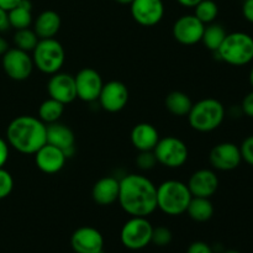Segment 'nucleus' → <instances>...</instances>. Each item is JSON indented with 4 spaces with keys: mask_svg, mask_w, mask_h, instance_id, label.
Returning a JSON list of instances; mask_svg holds the SVG:
<instances>
[{
    "mask_svg": "<svg viewBox=\"0 0 253 253\" xmlns=\"http://www.w3.org/2000/svg\"><path fill=\"white\" fill-rule=\"evenodd\" d=\"M119 204L130 216L147 217L157 209V187L141 174H127L120 179Z\"/></svg>",
    "mask_w": 253,
    "mask_h": 253,
    "instance_id": "obj_1",
    "label": "nucleus"
},
{
    "mask_svg": "<svg viewBox=\"0 0 253 253\" xmlns=\"http://www.w3.org/2000/svg\"><path fill=\"white\" fill-rule=\"evenodd\" d=\"M6 140L17 152L35 155L47 143V125L35 116H17L7 126Z\"/></svg>",
    "mask_w": 253,
    "mask_h": 253,
    "instance_id": "obj_2",
    "label": "nucleus"
},
{
    "mask_svg": "<svg viewBox=\"0 0 253 253\" xmlns=\"http://www.w3.org/2000/svg\"><path fill=\"white\" fill-rule=\"evenodd\" d=\"M193 195L185 183L169 179L157 187V209L169 216H179L187 211Z\"/></svg>",
    "mask_w": 253,
    "mask_h": 253,
    "instance_id": "obj_3",
    "label": "nucleus"
},
{
    "mask_svg": "<svg viewBox=\"0 0 253 253\" xmlns=\"http://www.w3.org/2000/svg\"><path fill=\"white\" fill-rule=\"evenodd\" d=\"M225 106L214 98H205L193 104L188 121L190 127L199 132H211L221 126L225 120Z\"/></svg>",
    "mask_w": 253,
    "mask_h": 253,
    "instance_id": "obj_4",
    "label": "nucleus"
},
{
    "mask_svg": "<svg viewBox=\"0 0 253 253\" xmlns=\"http://www.w3.org/2000/svg\"><path fill=\"white\" fill-rule=\"evenodd\" d=\"M215 53L230 66H246L253 61V37L246 32L227 34Z\"/></svg>",
    "mask_w": 253,
    "mask_h": 253,
    "instance_id": "obj_5",
    "label": "nucleus"
},
{
    "mask_svg": "<svg viewBox=\"0 0 253 253\" xmlns=\"http://www.w3.org/2000/svg\"><path fill=\"white\" fill-rule=\"evenodd\" d=\"M35 67L44 74L58 73L66 61L63 46L56 39H41L32 51Z\"/></svg>",
    "mask_w": 253,
    "mask_h": 253,
    "instance_id": "obj_6",
    "label": "nucleus"
},
{
    "mask_svg": "<svg viewBox=\"0 0 253 253\" xmlns=\"http://www.w3.org/2000/svg\"><path fill=\"white\" fill-rule=\"evenodd\" d=\"M152 231L153 226L147 217L131 216V219L127 220L121 229V244L132 251L142 250L151 244Z\"/></svg>",
    "mask_w": 253,
    "mask_h": 253,
    "instance_id": "obj_7",
    "label": "nucleus"
},
{
    "mask_svg": "<svg viewBox=\"0 0 253 253\" xmlns=\"http://www.w3.org/2000/svg\"><path fill=\"white\" fill-rule=\"evenodd\" d=\"M153 153L157 163L167 168H180L187 163L189 157L188 146L184 141L174 136H166L160 138Z\"/></svg>",
    "mask_w": 253,
    "mask_h": 253,
    "instance_id": "obj_8",
    "label": "nucleus"
},
{
    "mask_svg": "<svg viewBox=\"0 0 253 253\" xmlns=\"http://www.w3.org/2000/svg\"><path fill=\"white\" fill-rule=\"evenodd\" d=\"M2 69L10 79L16 82L26 81L32 73L35 64L30 52L14 47L2 54Z\"/></svg>",
    "mask_w": 253,
    "mask_h": 253,
    "instance_id": "obj_9",
    "label": "nucleus"
},
{
    "mask_svg": "<svg viewBox=\"0 0 253 253\" xmlns=\"http://www.w3.org/2000/svg\"><path fill=\"white\" fill-rule=\"evenodd\" d=\"M130 11L138 25L152 27L160 24L165 16V4L162 0H133L130 4Z\"/></svg>",
    "mask_w": 253,
    "mask_h": 253,
    "instance_id": "obj_10",
    "label": "nucleus"
},
{
    "mask_svg": "<svg viewBox=\"0 0 253 253\" xmlns=\"http://www.w3.org/2000/svg\"><path fill=\"white\" fill-rule=\"evenodd\" d=\"M209 162L214 169L222 172L236 169L242 162L240 146L232 142L217 143L210 151Z\"/></svg>",
    "mask_w": 253,
    "mask_h": 253,
    "instance_id": "obj_11",
    "label": "nucleus"
},
{
    "mask_svg": "<svg viewBox=\"0 0 253 253\" xmlns=\"http://www.w3.org/2000/svg\"><path fill=\"white\" fill-rule=\"evenodd\" d=\"M205 25L193 15H183L173 25V37L185 46H193L202 42Z\"/></svg>",
    "mask_w": 253,
    "mask_h": 253,
    "instance_id": "obj_12",
    "label": "nucleus"
},
{
    "mask_svg": "<svg viewBox=\"0 0 253 253\" xmlns=\"http://www.w3.org/2000/svg\"><path fill=\"white\" fill-rule=\"evenodd\" d=\"M77 88V98L85 103H91L99 99L104 85L100 74L93 68H83L74 76Z\"/></svg>",
    "mask_w": 253,
    "mask_h": 253,
    "instance_id": "obj_13",
    "label": "nucleus"
},
{
    "mask_svg": "<svg viewBox=\"0 0 253 253\" xmlns=\"http://www.w3.org/2000/svg\"><path fill=\"white\" fill-rule=\"evenodd\" d=\"M128 98V89L123 82L110 81L103 85L98 100L108 113H119L127 105Z\"/></svg>",
    "mask_w": 253,
    "mask_h": 253,
    "instance_id": "obj_14",
    "label": "nucleus"
},
{
    "mask_svg": "<svg viewBox=\"0 0 253 253\" xmlns=\"http://www.w3.org/2000/svg\"><path fill=\"white\" fill-rule=\"evenodd\" d=\"M104 237L99 230L83 226L72 234L71 246L76 253H104Z\"/></svg>",
    "mask_w": 253,
    "mask_h": 253,
    "instance_id": "obj_15",
    "label": "nucleus"
},
{
    "mask_svg": "<svg viewBox=\"0 0 253 253\" xmlns=\"http://www.w3.org/2000/svg\"><path fill=\"white\" fill-rule=\"evenodd\" d=\"M47 91L49 98L59 103L71 104L77 99V88L74 77L68 73H54L47 83Z\"/></svg>",
    "mask_w": 253,
    "mask_h": 253,
    "instance_id": "obj_16",
    "label": "nucleus"
},
{
    "mask_svg": "<svg viewBox=\"0 0 253 253\" xmlns=\"http://www.w3.org/2000/svg\"><path fill=\"white\" fill-rule=\"evenodd\" d=\"M68 160L64 152L54 146L46 143L35 153V162L37 168L46 174H54L63 169Z\"/></svg>",
    "mask_w": 253,
    "mask_h": 253,
    "instance_id": "obj_17",
    "label": "nucleus"
},
{
    "mask_svg": "<svg viewBox=\"0 0 253 253\" xmlns=\"http://www.w3.org/2000/svg\"><path fill=\"white\" fill-rule=\"evenodd\" d=\"M193 197L211 198L219 189V178L212 169H199L193 173L188 182Z\"/></svg>",
    "mask_w": 253,
    "mask_h": 253,
    "instance_id": "obj_18",
    "label": "nucleus"
},
{
    "mask_svg": "<svg viewBox=\"0 0 253 253\" xmlns=\"http://www.w3.org/2000/svg\"><path fill=\"white\" fill-rule=\"evenodd\" d=\"M47 143L63 151L67 158L72 157L76 151L74 132L72 131V128L58 121L47 125Z\"/></svg>",
    "mask_w": 253,
    "mask_h": 253,
    "instance_id": "obj_19",
    "label": "nucleus"
},
{
    "mask_svg": "<svg viewBox=\"0 0 253 253\" xmlns=\"http://www.w3.org/2000/svg\"><path fill=\"white\" fill-rule=\"evenodd\" d=\"M120 180L114 177H103L94 184L91 189V197L96 204L108 207L119 199Z\"/></svg>",
    "mask_w": 253,
    "mask_h": 253,
    "instance_id": "obj_20",
    "label": "nucleus"
},
{
    "mask_svg": "<svg viewBox=\"0 0 253 253\" xmlns=\"http://www.w3.org/2000/svg\"><path fill=\"white\" fill-rule=\"evenodd\" d=\"M131 143L138 151H153L160 141V133L157 128L148 123H141L133 126L131 131Z\"/></svg>",
    "mask_w": 253,
    "mask_h": 253,
    "instance_id": "obj_21",
    "label": "nucleus"
},
{
    "mask_svg": "<svg viewBox=\"0 0 253 253\" xmlns=\"http://www.w3.org/2000/svg\"><path fill=\"white\" fill-rule=\"evenodd\" d=\"M61 16L53 10H44L37 16L34 24V31L39 39H54L61 29Z\"/></svg>",
    "mask_w": 253,
    "mask_h": 253,
    "instance_id": "obj_22",
    "label": "nucleus"
},
{
    "mask_svg": "<svg viewBox=\"0 0 253 253\" xmlns=\"http://www.w3.org/2000/svg\"><path fill=\"white\" fill-rule=\"evenodd\" d=\"M185 212L194 221L207 222L214 215V205H212L210 198L193 197Z\"/></svg>",
    "mask_w": 253,
    "mask_h": 253,
    "instance_id": "obj_23",
    "label": "nucleus"
},
{
    "mask_svg": "<svg viewBox=\"0 0 253 253\" xmlns=\"http://www.w3.org/2000/svg\"><path fill=\"white\" fill-rule=\"evenodd\" d=\"M10 27L15 30L27 29L32 24V5L29 0H22L19 5L7 11Z\"/></svg>",
    "mask_w": 253,
    "mask_h": 253,
    "instance_id": "obj_24",
    "label": "nucleus"
},
{
    "mask_svg": "<svg viewBox=\"0 0 253 253\" xmlns=\"http://www.w3.org/2000/svg\"><path fill=\"white\" fill-rule=\"evenodd\" d=\"M165 104L167 110L174 116H188L193 106V101L189 95L179 90L170 91L166 96Z\"/></svg>",
    "mask_w": 253,
    "mask_h": 253,
    "instance_id": "obj_25",
    "label": "nucleus"
},
{
    "mask_svg": "<svg viewBox=\"0 0 253 253\" xmlns=\"http://www.w3.org/2000/svg\"><path fill=\"white\" fill-rule=\"evenodd\" d=\"M227 32L220 24L212 22V24L205 25L204 34H203L202 42L208 49L212 52H216L220 48V46L224 42Z\"/></svg>",
    "mask_w": 253,
    "mask_h": 253,
    "instance_id": "obj_26",
    "label": "nucleus"
},
{
    "mask_svg": "<svg viewBox=\"0 0 253 253\" xmlns=\"http://www.w3.org/2000/svg\"><path fill=\"white\" fill-rule=\"evenodd\" d=\"M64 104L48 98L40 105L39 108V119L46 125L59 121L64 111Z\"/></svg>",
    "mask_w": 253,
    "mask_h": 253,
    "instance_id": "obj_27",
    "label": "nucleus"
},
{
    "mask_svg": "<svg viewBox=\"0 0 253 253\" xmlns=\"http://www.w3.org/2000/svg\"><path fill=\"white\" fill-rule=\"evenodd\" d=\"M194 15L204 25H209L215 22L219 15V6L214 0H202L199 4L194 6Z\"/></svg>",
    "mask_w": 253,
    "mask_h": 253,
    "instance_id": "obj_28",
    "label": "nucleus"
},
{
    "mask_svg": "<svg viewBox=\"0 0 253 253\" xmlns=\"http://www.w3.org/2000/svg\"><path fill=\"white\" fill-rule=\"evenodd\" d=\"M40 39L36 32L31 29H21L16 30L14 35V43L15 47L26 52H32L35 47L39 43Z\"/></svg>",
    "mask_w": 253,
    "mask_h": 253,
    "instance_id": "obj_29",
    "label": "nucleus"
},
{
    "mask_svg": "<svg viewBox=\"0 0 253 253\" xmlns=\"http://www.w3.org/2000/svg\"><path fill=\"white\" fill-rule=\"evenodd\" d=\"M173 235L168 227L166 226H157L153 227L152 231V240L151 244H155L158 247H165L172 242Z\"/></svg>",
    "mask_w": 253,
    "mask_h": 253,
    "instance_id": "obj_30",
    "label": "nucleus"
},
{
    "mask_svg": "<svg viewBox=\"0 0 253 253\" xmlns=\"http://www.w3.org/2000/svg\"><path fill=\"white\" fill-rule=\"evenodd\" d=\"M12 189H14L12 175L6 169H4V167L0 168V200L9 197Z\"/></svg>",
    "mask_w": 253,
    "mask_h": 253,
    "instance_id": "obj_31",
    "label": "nucleus"
},
{
    "mask_svg": "<svg viewBox=\"0 0 253 253\" xmlns=\"http://www.w3.org/2000/svg\"><path fill=\"white\" fill-rule=\"evenodd\" d=\"M136 165L140 169L150 170L157 165V160L153 153V151H142L138 153L137 158H136Z\"/></svg>",
    "mask_w": 253,
    "mask_h": 253,
    "instance_id": "obj_32",
    "label": "nucleus"
},
{
    "mask_svg": "<svg viewBox=\"0 0 253 253\" xmlns=\"http://www.w3.org/2000/svg\"><path fill=\"white\" fill-rule=\"evenodd\" d=\"M240 151H241L242 161L253 167V135L245 138L240 146Z\"/></svg>",
    "mask_w": 253,
    "mask_h": 253,
    "instance_id": "obj_33",
    "label": "nucleus"
},
{
    "mask_svg": "<svg viewBox=\"0 0 253 253\" xmlns=\"http://www.w3.org/2000/svg\"><path fill=\"white\" fill-rule=\"evenodd\" d=\"M187 253H214V250L203 241H195L188 247Z\"/></svg>",
    "mask_w": 253,
    "mask_h": 253,
    "instance_id": "obj_34",
    "label": "nucleus"
},
{
    "mask_svg": "<svg viewBox=\"0 0 253 253\" xmlns=\"http://www.w3.org/2000/svg\"><path fill=\"white\" fill-rule=\"evenodd\" d=\"M241 109L245 115L253 119V90L250 91L244 98L241 104Z\"/></svg>",
    "mask_w": 253,
    "mask_h": 253,
    "instance_id": "obj_35",
    "label": "nucleus"
},
{
    "mask_svg": "<svg viewBox=\"0 0 253 253\" xmlns=\"http://www.w3.org/2000/svg\"><path fill=\"white\" fill-rule=\"evenodd\" d=\"M7 160H9V143L0 137V168L4 167Z\"/></svg>",
    "mask_w": 253,
    "mask_h": 253,
    "instance_id": "obj_36",
    "label": "nucleus"
},
{
    "mask_svg": "<svg viewBox=\"0 0 253 253\" xmlns=\"http://www.w3.org/2000/svg\"><path fill=\"white\" fill-rule=\"evenodd\" d=\"M242 14L247 21L253 24V0H245L242 5Z\"/></svg>",
    "mask_w": 253,
    "mask_h": 253,
    "instance_id": "obj_37",
    "label": "nucleus"
},
{
    "mask_svg": "<svg viewBox=\"0 0 253 253\" xmlns=\"http://www.w3.org/2000/svg\"><path fill=\"white\" fill-rule=\"evenodd\" d=\"M10 27L9 17H7L6 10L0 7V32H5Z\"/></svg>",
    "mask_w": 253,
    "mask_h": 253,
    "instance_id": "obj_38",
    "label": "nucleus"
},
{
    "mask_svg": "<svg viewBox=\"0 0 253 253\" xmlns=\"http://www.w3.org/2000/svg\"><path fill=\"white\" fill-rule=\"evenodd\" d=\"M22 0H0V7L6 11L11 10L12 7H15L16 5H19Z\"/></svg>",
    "mask_w": 253,
    "mask_h": 253,
    "instance_id": "obj_39",
    "label": "nucleus"
},
{
    "mask_svg": "<svg viewBox=\"0 0 253 253\" xmlns=\"http://www.w3.org/2000/svg\"><path fill=\"white\" fill-rule=\"evenodd\" d=\"M178 2H179L182 6H185V7H194L195 5L199 4L202 0H177Z\"/></svg>",
    "mask_w": 253,
    "mask_h": 253,
    "instance_id": "obj_40",
    "label": "nucleus"
},
{
    "mask_svg": "<svg viewBox=\"0 0 253 253\" xmlns=\"http://www.w3.org/2000/svg\"><path fill=\"white\" fill-rule=\"evenodd\" d=\"M9 49V43H7L6 40L2 36H0V56L2 57V54Z\"/></svg>",
    "mask_w": 253,
    "mask_h": 253,
    "instance_id": "obj_41",
    "label": "nucleus"
},
{
    "mask_svg": "<svg viewBox=\"0 0 253 253\" xmlns=\"http://www.w3.org/2000/svg\"><path fill=\"white\" fill-rule=\"evenodd\" d=\"M114 1L119 2V4H121V5H130L133 0H114Z\"/></svg>",
    "mask_w": 253,
    "mask_h": 253,
    "instance_id": "obj_42",
    "label": "nucleus"
},
{
    "mask_svg": "<svg viewBox=\"0 0 253 253\" xmlns=\"http://www.w3.org/2000/svg\"><path fill=\"white\" fill-rule=\"evenodd\" d=\"M249 79H250V83H251V85H252V88H253V66L251 67V71H250Z\"/></svg>",
    "mask_w": 253,
    "mask_h": 253,
    "instance_id": "obj_43",
    "label": "nucleus"
},
{
    "mask_svg": "<svg viewBox=\"0 0 253 253\" xmlns=\"http://www.w3.org/2000/svg\"><path fill=\"white\" fill-rule=\"evenodd\" d=\"M224 253H240L239 251H235V250H229V251L224 252Z\"/></svg>",
    "mask_w": 253,
    "mask_h": 253,
    "instance_id": "obj_44",
    "label": "nucleus"
}]
</instances>
